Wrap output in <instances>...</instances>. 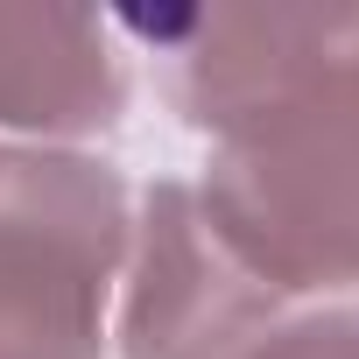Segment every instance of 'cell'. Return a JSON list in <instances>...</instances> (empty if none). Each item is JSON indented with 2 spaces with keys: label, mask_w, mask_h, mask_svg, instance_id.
Masks as SVG:
<instances>
[{
  "label": "cell",
  "mask_w": 359,
  "mask_h": 359,
  "mask_svg": "<svg viewBox=\"0 0 359 359\" xmlns=\"http://www.w3.org/2000/svg\"><path fill=\"white\" fill-rule=\"evenodd\" d=\"M127 191L106 162L0 148V359H99L106 282L127 261Z\"/></svg>",
  "instance_id": "7a4b0ae2"
},
{
  "label": "cell",
  "mask_w": 359,
  "mask_h": 359,
  "mask_svg": "<svg viewBox=\"0 0 359 359\" xmlns=\"http://www.w3.org/2000/svg\"><path fill=\"white\" fill-rule=\"evenodd\" d=\"M233 359H359V310H324V317L268 324Z\"/></svg>",
  "instance_id": "8992f818"
},
{
  "label": "cell",
  "mask_w": 359,
  "mask_h": 359,
  "mask_svg": "<svg viewBox=\"0 0 359 359\" xmlns=\"http://www.w3.org/2000/svg\"><path fill=\"white\" fill-rule=\"evenodd\" d=\"M226 247L275 289L359 282V71L226 134L198 184Z\"/></svg>",
  "instance_id": "6da1fadb"
},
{
  "label": "cell",
  "mask_w": 359,
  "mask_h": 359,
  "mask_svg": "<svg viewBox=\"0 0 359 359\" xmlns=\"http://www.w3.org/2000/svg\"><path fill=\"white\" fill-rule=\"evenodd\" d=\"M282 296L226 247L198 184H155L127 226V359H233L275 324Z\"/></svg>",
  "instance_id": "277c9868"
},
{
  "label": "cell",
  "mask_w": 359,
  "mask_h": 359,
  "mask_svg": "<svg viewBox=\"0 0 359 359\" xmlns=\"http://www.w3.org/2000/svg\"><path fill=\"white\" fill-rule=\"evenodd\" d=\"M127 29L162 57L176 113L219 141L359 71V8H176Z\"/></svg>",
  "instance_id": "3957f363"
},
{
  "label": "cell",
  "mask_w": 359,
  "mask_h": 359,
  "mask_svg": "<svg viewBox=\"0 0 359 359\" xmlns=\"http://www.w3.org/2000/svg\"><path fill=\"white\" fill-rule=\"evenodd\" d=\"M127 106V71L106 22L85 8H0V127L43 141L106 134Z\"/></svg>",
  "instance_id": "5b68a950"
}]
</instances>
